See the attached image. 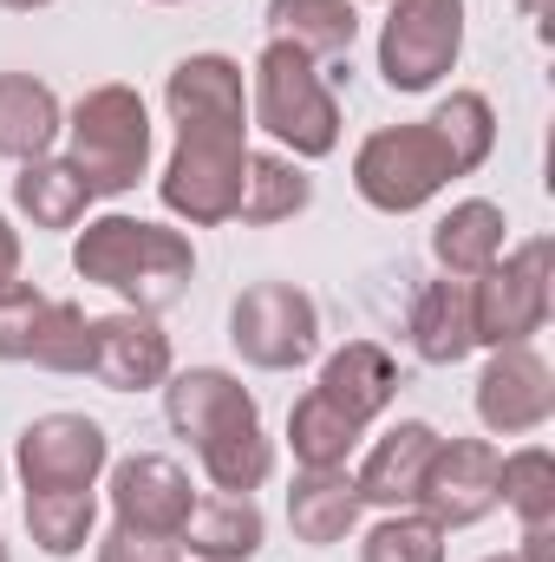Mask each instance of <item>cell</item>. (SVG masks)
<instances>
[{"label": "cell", "mask_w": 555, "mask_h": 562, "mask_svg": "<svg viewBox=\"0 0 555 562\" xmlns=\"http://www.w3.org/2000/svg\"><path fill=\"white\" fill-rule=\"evenodd\" d=\"M484 562H517V557H484Z\"/></svg>", "instance_id": "cell-41"}, {"label": "cell", "mask_w": 555, "mask_h": 562, "mask_svg": "<svg viewBox=\"0 0 555 562\" xmlns=\"http://www.w3.org/2000/svg\"><path fill=\"white\" fill-rule=\"evenodd\" d=\"M0 7H13V13H33V7H53V0H0Z\"/></svg>", "instance_id": "cell-37"}, {"label": "cell", "mask_w": 555, "mask_h": 562, "mask_svg": "<svg viewBox=\"0 0 555 562\" xmlns=\"http://www.w3.org/2000/svg\"><path fill=\"white\" fill-rule=\"evenodd\" d=\"M39 314H46V294L33 281H0V360H26Z\"/></svg>", "instance_id": "cell-33"}, {"label": "cell", "mask_w": 555, "mask_h": 562, "mask_svg": "<svg viewBox=\"0 0 555 562\" xmlns=\"http://www.w3.org/2000/svg\"><path fill=\"white\" fill-rule=\"evenodd\" d=\"M150 7H183V0H150Z\"/></svg>", "instance_id": "cell-39"}, {"label": "cell", "mask_w": 555, "mask_h": 562, "mask_svg": "<svg viewBox=\"0 0 555 562\" xmlns=\"http://www.w3.org/2000/svg\"><path fill=\"white\" fill-rule=\"evenodd\" d=\"M92 524H99L92 491H26V530L39 557H79L92 543Z\"/></svg>", "instance_id": "cell-28"}, {"label": "cell", "mask_w": 555, "mask_h": 562, "mask_svg": "<svg viewBox=\"0 0 555 562\" xmlns=\"http://www.w3.org/2000/svg\"><path fill=\"white\" fill-rule=\"evenodd\" d=\"M451 150L438 144L431 125H386L353 150V190L380 216H412L451 183Z\"/></svg>", "instance_id": "cell-6"}, {"label": "cell", "mask_w": 555, "mask_h": 562, "mask_svg": "<svg viewBox=\"0 0 555 562\" xmlns=\"http://www.w3.org/2000/svg\"><path fill=\"white\" fill-rule=\"evenodd\" d=\"M163 112L177 132H236L249 138V86L229 53H190L170 66Z\"/></svg>", "instance_id": "cell-13"}, {"label": "cell", "mask_w": 555, "mask_h": 562, "mask_svg": "<svg viewBox=\"0 0 555 562\" xmlns=\"http://www.w3.org/2000/svg\"><path fill=\"white\" fill-rule=\"evenodd\" d=\"M412 347L424 367H457L464 353H477V327H471V281L444 276L424 281L412 301Z\"/></svg>", "instance_id": "cell-20"}, {"label": "cell", "mask_w": 555, "mask_h": 562, "mask_svg": "<svg viewBox=\"0 0 555 562\" xmlns=\"http://www.w3.org/2000/svg\"><path fill=\"white\" fill-rule=\"evenodd\" d=\"M497 504L517 510V524H555V451L550 445H523L497 464Z\"/></svg>", "instance_id": "cell-31"}, {"label": "cell", "mask_w": 555, "mask_h": 562, "mask_svg": "<svg viewBox=\"0 0 555 562\" xmlns=\"http://www.w3.org/2000/svg\"><path fill=\"white\" fill-rule=\"evenodd\" d=\"M360 562H444V530L424 510H393L366 530Z\"/></svg>", "instance_id": "cell-32"}, {"label": "cell", "mask_w": 555, "mask_h": 562, "mask_svg": "<svg viewBox=\"0 0 555 562\" xmlns=\"http://www.w3.org/2000/svg\"><path fill=\"white\" fill-rule=\"evenodd\" d=\"M99 562H183V550L170 543V537H138V530H112L105 543H99Z\"/></svg>", "instance_id": "cell-34"}, {"label": "cell", "mask_w": 555, "mask_h": 562, "mask_svg": "<svg viewBox=\"0 0 555 562\" xmlns=\"http://www.w3.org/2000/svg\"><path fill=\"white\" fill-rule=\"evenodd\" d=\"M13 203H20V216L33 229H72V223H86L92 190H86V177L66 157H33L13 177Z\"/></svg>", "instance_id": "cell-23"}, {"label": "cell", "mask_w": 555, "mask_h": 562, "mask_svg": "<svg viewBox=\"0 0 555 562\" xmlns=\"http://www.w3.org/2000/svg\"><path fill=\"white\" fill-rule=\"evenodd\" d=\"M229 340H236V353H242L249 367H262V373H294V367H307L314 347H320V307H314V294L294 288V281H256V288H242L236 307H229Z\"/></svg>", "instance_id": "cell-7"}, {"label": "cell", "mask_w": 555, "mask_h": 562, "mask_svg": "<svg viewBox=\"0 0 555 562\" xmlns=\"http://www.w3.org/2000/svg\"><path fill=\"white\" fill-rule=\"evenodd\" d=\"M314 203V177L287 157V150H249V183H242V223L249 229H269V223H287Z\"/></svg>", "instance_id": "cell-26"}, {"label": "cell", "mask_w": 555, "mask_h": 562, "mask_svg": "<svg viewBox=\"0 0 555 562\" xmlns=\"http://www.w3.org/2000/svg\"><path fill=\"white\" fill-rule=\"evenodd\" d=\"M555 307V249L550 236L497 256L484 276L471 281V327H477V347H523L550 327Z\"/></svg>", "instance_id": "cell-4"}, {"label": "cell", "mask_w": 555, "mask_h": 562, "mask_svg": "<svg viewBox=\"0 0 555 562\" xmlns=\"http://www.w3.org/2000/svg\"><path fill=\"white\" fill-rule=\"evenodd\" d=\"M0 562H13V557H7V537H0Z\"/></svg>", "instance_id": "cell-40"}, {"label": "cell", "mask_w": 555, "mask_h": 562, "mask_svg": "<svg viewBox=\"0 0 555 562\" xmlns=\"http://www.w3.org/2000/svg\"><path fill=\"white\" fill-rule=\"evenodd\" d=\"M517 562H555V524H530V530H523V550H517Z\"/></svg>", "instance_id": "cell-35"}, {"label": "cell", "mask_w": 555, "mask_h": 562, "mask_svg": "<svg viewBox=\"0 0 555 562\" xmlns=\"http://www.w3.org/2000/svg\"><path fill=\"white\" fill-rule=\"evenodd\" d=\"M59 125H66V112H59V99H53L46 79H33V72H0V157H13V164L53 157Z\"/></svg>", "instance_id": "cell-22"}, {"label": "cell", "mask_w": 555, "mask_h": 562, "mask_svg": "<svg viewBox=\"0 0 555 562\" xmlns=\"http://www.w3.org/2000/svg\"><path fill=\"white\" fill-rule=\"evenodd\" d=\"M242 183H249V138H236V132H177V150L157 177V196L190 229H216V223H236Z\"/></svg>", "instance_id": "cell-5"}, {"label": "cell", "mask_w": 555, "mask_h": 562, "mask_svg": "<svg viewBox=\"0 0 555 562\" xmlns=\"http://www.w3.org/2000/svg\"><path fill=\"white\" fill-rule=\"evenodd\" d=\"M464 53V0H393L380 33V79L393 92H431Z\"/></svg>", "instance_id": "cell-8"}, {"label": "cell", "mask_w": 555, "mask_h": 562, "mask_svg": "<svg viewBox=\"0 0 555 562\" xmlns=\"http://www.w3.org/2000/svg\"><path fill=\"white\" fill-rule=\"evenodd\" d=\"M20 276V229L0 216V281H13Z\"/></svg>", "instance_id": "cell-36"}, {"label": "cell", "mask_w": 555, "mask_h": 562, "mask_svg": "<svg viewBox=\"0 0 555 562\" xmlns=\"http://www.w3.org/2000/svg\"><path fill=\"white\" fill-rule=\"evenodd\" d=\"M203 458V477L223 491V497H256L269 477H275V445L262 438V425H236L209 445H196Z\"/></svg>", "instance_id": "cell-27"}, {"label": "cell", "mask_w": 555, "mask_h": 562, "mask_svg": "<svg viewBox=\"0 0 555 562\" xmlns=\"http://www.w3.org/2000/svg\"><path fill=\"white\" fill-rule=\"evenodd\" d=\"M314 393L333 400L353 425H373L393 406V393H399V367H393V353H386L380 340H347L340 353H327Z\"/></svg>", "instance_id": "cell-17"}, {"label": "cell", "mask_w": 555, "mask_h": 562, "mask_svg": "<svg viewBox=\"0 0 555 562\" xmlns=\"http://www.w3.org/2000/svg\"><path fill=\"white\" fill-rule=\"evenodd\" d=\"M431 445H438V431L424 419H399L373 451H366V464L353 471V484H360V504H380V510H412L418 504V477H424V464H431Z\"/></svg>", "instance_id": "cell-16"}, {"label": "cell", "mask_w": 555, "mask_h": 562, "mask_svg": "<svg viewBox=\"0 0 555 562\" xmlns=\"http://www.w3.org/2000/svg\"><path fill=\"white\" fill-rule=\"evenodd\" d=\"M424 125H431L438 144L451 150V170H457V177L484 170V164H490V150H497V112H490V99H484V92H451Z\"/></svg>", "instance_id": "cell-29"}, {"label": "cell", "mask_w": 555, "mask_h": 562, "mask_svg": "<svg viewBox=\"0 0 555 562\" xmlns=\"http://www.w3.org/2000/svg\"><path fill=\"white\" fill-rule=\"evenodd\" d=\"M163 419H170L177 438L209 445V438H223L236 425H262V406H256V393L236 373H223V367H183V373L163 380Z\"/></svg>", "instance_id": "cell-14"}, {"label": "cell", "mask_w": 555, "mask_h": 562, "mask_svg": "<svg viewBox=\"0 0 555 562\" xmlns=\"http://www.w3.org/2000/svg\"><path fill=\"white\" fill-rule=\"evenodd\" d=\"M353 7H360V0H353ZM386 7H393V0H386Z\"/></svg>", "instance_id": "cell-43"}, {"label": "cell", "mask_w": 555, "mask_h": 562, "mask_svg": "<svg viewBox=\"0 0 555 562\" xmlns=\"http://www.w3.org/2000/svg\"><path fill=\"white\" fill-rule=\"evenodd\" d=\"M269 26L307 59H340L360 40V7L353 0H269Z\"/></svg>", "instance_id": "cell-24"}, {"label": "cell", "mask_w": 555, "mask_h": 562, "mask_svg": "<svg viewBox=\"0 0 555 562\" xmlns=\"http://www.w3.org/2000/svg\"><path fill=\"white\" fill-rule=\"evenodd\" d=\"M13 464L26 491H92L99 471L112 464V438L86 413H39L20 431Z\"/></svg>", "instance_id": "cell-9"}, {"label": "cell", "mask_w": 555, "mask_h": 562, "mask_svg": "<svg viewBox=\"0 0 555 562\" xmlns=\"http://www.w3.org/2000/svg\"><path fill=\"white\" fill-rule=\"evenodd\" d=\"M497 464L503 451L490 438H438L431 464L418 477V510L438 530H471L497 510Z\"/></svg>", "instance_id": "cell-10"}, {"label": "cell", "mask_w": 555, "mask_h": 562, "mask_svg": "<svg viewBox=\"0 0 555 562\" xmlns=\"http://www.w3.org/2000/svg\"><path fill=\"white\" fill-rule=\"evenodd\" d=\"M543 7H550V0H523V13H543Z\"/></svg>", "instance_id": "cell-38"}, {"label": "cell", "mask_w": 555, "mask_h": 562, "mask_svg": "<svg viewBox=\"0 0 555 562\" xmlns=\"http://www.w3.org/2000/svg\"><path fill=\"white\" fill-rule=\"evenodd\" d=\"M92 380L112 393H150L170 380V334L157 327V314H105L99 340H92Z\"/></svg>", "instance_id": "cell-15"}, {"label": "cell", "mask_w": 555, "mask_h": 562, "mask_svg": "<svg viewBox=\"0 0 555 562\" xmlns=\"http://www.w3.org/2000/svg\"><path fill=\"white\" fill-rule=\"evenodd\" d=\"M256 125L294 157H333L340 150V105L327 92V79L314 72V59L287 40H269L256 53Z\"/></svg>", "instance_id": "cell-2"}, {"label": "cell", "mask_w": 555, "mask_h": 562, "mask_svg": "<svg viewBox=\"0 0 555 562\" xmlns=\"http://www.w3.org/2000/svg\"><path fill=\"white\" fill-rule=\"evenodd\" d=\"M262 537H269L262 504H256V497H223V491H216V497H196V510H190L177 550H190L196 562H256L262 557Z\"/></svg>", "instance_id": "cell-18"}, {"label": "cell", "mask_w": 555, "mask_h": 562, "mask_svg": "<svg viewBox=\"0 0 555 562\" xmlns=\"http://www.w3.org/2000/svg\"><path fill=\"white\" fill-rule=\"evenodd\" d=\"M555 413V367L523 340V347H497L484 380H477V419L490 438H530Z\"/></svg>", "instance_id": "cell-11"}, {"label": "cell", "mask_w": 555, "mask_h": 562, "mask_svg": "<svg viewBox=\"0 0 555 562\" xmlns=\"http://www.w3.org/2000/svg\"><path fill=\"white\" fill-rule=\"evenodd\" d=\"M72 269L79 281L112 288L132 314H163L190 294L196 249L183 229H163L144 216H92L72 243Z\"/></svg>", "instance_id": "cell-1"}, {"label": "cell", "mask_w": 555, "mask_h": 562, "mask_svg": "<svg viewBox=\"0 0 555 562\" xmlns=\"http://www.w3.org/2000/svg\"><path fill=\"white\" fill-rule=\"evenodd\" d=\"M503 210L490 203V196H464V203H451L444 216H438V229H431V256H438V269L457 281H477L497 256H503Z\"/></svg>", "instance_id": "cell-21"}, {"label": "cell", "mask_w": 555, "mask_h": 562, "mask_svg": "<svg viewBox=\"0 0 555 562\" xmlns=\"http://www.w3.org/2000/svg\"><path fill=\"white\" fill-rule=\"evenodd\" d=\"M66 132H72V157L66 164L86 177L92 196L138 190V177L150 170V112H144V99L132 86H92L72 105Z\"/></svg>", "instance_id": "cell-3"}, {"label": "cell", "mask_w": 555, "mask_h": 562, "mask_svg": "<svg viewBox=\"0 0 555 562\" xmlns=\"http://www.w3.org/2000/svg\"><path fill=\"white\" fill-rule=\"evenodd\" d=\"M360 510H366V504H360L353 471H301L294 491H287V524H294V537H301L307 550L347 543L353 524H360Z\"/></svg>", "instance_id": "cell-19"}, {"label": "cell", "mask_w": 555, "mask_h": 562, "mask_svg": "<svg viewBox=\"0 0 555 562\" xmlns=\"http://www.w3.org/2000/svg\"><path fill=\"white\" fill-rule=\"evenodd\" d=\"M92 340H99V321L79 301H46L26 360L46 367V373H92Z\"/></svg>", "instance_id": "cell-30"}, {"label": "cell", "mask_w": 555, "mask_h": 562, "mask_svg": "<svg viewBox=\"0 0 555 562\" xmlns=\"http://www.w3.org/2000/svg\"><path fill=\"white\" fill-rule=\"evenodd\" d=\"M360 438H366V425H353L320 393H301L294 413H287V445H294L301 471H347V458L360 451Z\"/></svg>", "instance_id": "cell-25"}, {"label": "cell", "mask_w": 555, "mask_h": 562, "mask_svg": "<svg viewBox=\"0 0 555 562\" xmlns=\"http://www.w3.org/2000/svg\"><path fill=\"white\" fill-rule=\"evenodd\" d=\"M0 484H7V464H0Z\"/></svg>", "instance_id": "cell-42"}, {"label": "cell", "mask_w": 555, "mask_h": 562, "mask_svg": "<svg viewBox=\"0 0 555 562\" xmlns=\"http://www.w3.org/2000/svg\"><path fill=\"white\" fill-rule=\"evenodd\" d=\"M196 510V491H190V471L163 451H132L112 464V517L138 537H183Z\"/></svg>", "instance_id": "cell-12"}]
</instances>
